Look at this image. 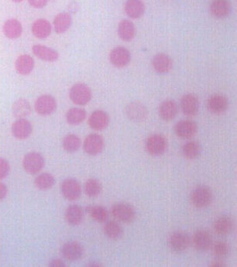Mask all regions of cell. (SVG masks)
<instances>
[{"instance_id": "obj_1", "label": "cell", "mask_w": 237, "mask_h": 267, "mask_svg": "<svg viewBox=\"0 0 237 267\" xmlns=\"http://www.w3.org/2000/svg\"><path fill=\"white\" fill-rule=\"evenodd\" d=\"M168 148L167 139L161 134H154L147 138L145 143V148L148 154L154 157L165 154Z\"/></svg>"}, {"instance_id": "obj_2", "label": "cell", "mask_w": 237, "mask_h": 267, "mask_svg": "<svg viewBox=\"0 0 237 267\" xmlns=\"http://www.w3.org/2000/svg\"><path fill=\"white\" fill-rule=\"evenodd\" d=\"M111 212L115 219L125 224H131L136 218L135 209L128 203H116L111 207Z\"/></svg>"}, {"instance_id": "obj_3", "label": "cell", "mask_w": 237, "mask_h": 267, "mask_svg": "<svg viewBox=\"0 0 237 267\" xmlns=\"http://www.w3.org/2000/svg\"><path fill=\"white\" fill-rule=\"evenodd\" d=\"M213 201V192L206 186H199L193 189L191 193V202L198 209L207 208Z\"/></svg>"}, {"instance_id": "obj_4", "label": "cell", "mask_w": 237, "mask_h": 267, "mask_svg": "<svg viewBox=\"0 0 237 267\" xmlns=\"http://www.w3.org/2000/svg\"><path fill=\"white\" fill-rule=\"evenodd\" d=\"M69 98L78 106H85L91 100V89L85 83H76L69 90Z\"/></svg>"}, {"instance_id": "obj_5", "label": "cell", "mask_w": 237, "mask_h": 267, "mask_svg": "<svg viewBox=\"0 0 237 267\" xmlns=\"http://www.w3.org/2000/svg\"><path fill=\"white\" fill-rule=\"evenodd\" d=\"M125 115L134 122H142L147 118L148 109L140 102H132L125 107Z\"/></svg>"}, {"instance_id": "obj_6", "label": "cell", "mask_w": 237, "mask_h": 267, "mask_svg": "<svg viewBox=\"0 0 237 267\" xmlns=\"http://www.w3.org/2000/svg\"><path fill=\"white\" fill-rule=\"evenodd\" d=\"M191 240L188 233L181 230H176L170 235L169 244L170 248L176 253L185 251L189 247Z\"/></svg>"}, {"instance_id": "obj_7", "label": "cell", "mask_w": 237, "mask_h": 267, "mask_svg": "<svg viewBox=\"0 0 237 267\" xmlns=\"http://www.w3.org/2000/svg\"><path fill=\"white\" fill-rule=\"evenodd\" d=\"M45 163V159L40 154L29 153L24 157L23 168L28 174H36L43 169Z\"/></svg>"}, {"instance_id": "obj_8", "label": "cell", "mask_w": 237, "mask_h": 267, "mask_svg": "<svg viewBox=\"0 0 237 267\" xmlns=\"http://www.w3.org/2000/svg\"><path fill=\"white\" fill-rule=\"evenodd\" d=\"M105 146L104 139L97 134H92L84 141V151L89 155L96 156L102 152Z\"/></svg>"}, {"instance_id": "obj_9", "label": "cell", "mask_w": 237, "mask_h": 267, "mask_svg": "<svg viewBox=\"0 0 237 267\" xmlns=\"http://www.w3.org/2000/svg\"><path fill=\"white\" fill-rule=\"evenodd\" d=\"M174 131L180 139H191L197 134L198 125L191 120H182L175 125Z\"/></svg>"}, {"instance_id": "obj_10", "label": "cell", "mask_w": 237, "mask_h": 267, "mask_svg": "<svg viewBox=\"0 0 237 267\" xmlns=\"http://www.w3.org/2000/svg\"><path fill=\"white\" fill-rule=\"evenodd\" d=\"M61 192L63 197L69 201H75L82 193L81 185L74 179H66L62 183Z\"/></svg>"}, {"instance_id": "obj_11", "label": "cell", "mask_w": 237, "mask_h": 267, "mask_svg": "<svg viewBox=\"0 0 237 267\" xmlns=\"http://www.w3.org/2000/svg\"><path fill=\"white\" fill-rule=\"evenodd\" d=\"M34 109L39 115H51L57 109V102L51 95H43L36 100Z\"/></svg>"}, {"instance_id": "obj_12", "label": "cell", "mask_w": 237, "mask_h": 267, "mask_svg": "<svg viewBox=\"0 0 237 267\" xmlns=\"http://www.w3.org/2000/svg\"><path fill=\"white\" fill-rule=\"evenodd\" d=\"M109 59L114 66L123 68L131 61V53L124 47H116L110 52Z\"/></svg>"}, {"instance_id": "obj_13", "label": "cell", "mask_w": 237, "mask_h": 267, "mask_svg": "<svg viewBox=\"0 0 237 267\" xmlns=\"http://www.w3.org/2000/svg\"><path fill=\"white\" fill-rule=\"evenodd\" d=\"M181 109L186 116L193 117L199 111V100L194 94H186L182 96L180 102Z\"/></svg>"}, {"instance_id": "obj_14", "label": "cell", "mask_w": 237, "mask_h": 267, "mask_svg": "<svg viewBox=\"0 0 237 267\" xmlns=\"http://www.w3.org/2000/svg\"><path fill=\"white\" fill-rule=\"evenodd\" d=\"M208 109L214 115H221L228 109V100L221 94H214L208 100Z\"/></svg>"}, {"instance_id": "obj_15", "label": "cell", "mask_w": 237, "mask_h": 267, "mask_svg": "<svg viewBox=\"0 0 237 267\" xmlns=\"http://www.w3.org/2000/svg\"><path fill=\"white\" fill-rule=\"evenodd\" d=\"M13 136L19 140L28 139L32 132V125L30 121L25 118H19L12 126Z\"/></svg>"}, {"instance_id": "obj_16", "label": "cell", "mask_w": 237, "mask_h": 267, "mask_svg": "<svg viewBox=\"0 0 237 267\" xmlns=\"http://www.w3.org/2000/svg\"><path fill=\"white\" fill-rule=\"evenodd\" d=\"M152 65L155 72L158 74H166L171 71L173 63L170 56L161 53L154 56L152 60Z\"/></svg>"}, {"instance_id": "obj_17", "label": "cell", "mask_w": 237, "mask_h": 267, "mask_svg": "<svg viewBox=\"0 0 237 267\" xmlns=\"http://www.w3.org/2000/svg\"><path fill=\"white\" fill-rule=\"evenodd\" d=\"M62 254L69 261H76L84 255V247L80 243L69 241L62 247Z\"/></svg>"}, {"instance_id": "obj_18", "label": "cell", "mask_w": 237, "mask_h": 267, "mask_svg": "<svg viewBox=\"0 0 237 267\" xmlns=\"http://www.w3.org/2000/svg\"><path fill=\"white\" fill-rule=\"evenodd\" d=\"M192 241L194 247L199 251H207L212 245V236L206 230H197L194 233Z\"/></svg>"}, {"instance_id": "obj_19", "label": "cell", "mask_w": 237, "mask_h": 267, "mask_svg": "<svg viewBox=\"0 0 237 267\" xmlns=\"http://www.w3.org/2000/svg\"><path fill=\"white\" fill-rule=\"evenodd\" d=\"M109 124V116L103 110L93 112L89 118V125L95 130H102L106 128Z\"/></svg>"}, {"instance_id": "obj_20", "label": "cell", "mask_w": 237, "mask_h": 267, "mask_svg": "<svg viewBox=\"0 0 237 267\" xmlns=\"http://www.w3.org/2000/svg\"><path fill=\"white\" fill-rule=\"evenodd\" d=\"M179 112L177 103L172 99H167L161 103L159 107V115L164 121H170L174 119Z\"/></svg>"}, {"instance_id": "obj_21", "label": "cell", "mask_w": 237, "mask_h": 267, "mask_svg": "<svg viewBox=\"0 0 237 267\" xmlns=\"http://www.w3.org/2000/svg\"><path fill=\"white\" fill-rule=\"evenodd\" d=\"M210 11L217 19L227 17L231 12L230 3L228 0H214L210 7Z\"/></svg>"}, {"instance_id": "obj_22", "label": "cell", "mask_w": 237, "mask_h": 267, "mask_svg": "<svg viewBox=\"0 0 237 267\" xmlns=\"http://www.w3.org/2000/svg\"><path fill=\"white\" fill-rule=\"evenodd\" d=\"M125 11L131 19H139L144 14V4L142 0H128L125 3Z\"/></svg>"}, {"instance_id": "obj_23", "label": "cell", "mask_w": 237, "mask_h": 267, "mask_svg": "<svg viewBox=\"0 0 237 267\" xmlns=\"http://www.w3.org/2000/svg\"><path fill=\"white\" fill-rule=\"evenodd\" d=\"M84 210L81 206L72 205L69 206L65 212V218L68 224L72 226L78 225L84 220Z\"/></svg>"}, {"instance_id": "obj_24", "label": "cell", "mask_w": 237, "mask_h": 267, "mask_svg": "<svg viewBox=\"0 0 237 267\" xmlns=\"http://www.w3.org/2000/svg\"><path fill=\"white\" fill-rule=\"evenodd\" d=\"M117 34L120 39L125 42H131L134 39L136 35V28L134 23L126 19L121 21L117 27Z\"/></svg>"}, {"instance_id": "obj_25", "label": "cell", "mask_w": 237, "mask_h": 267, "mask_svg": "<svg viewBox=\"0 0 237 267\" xmlns=\"http://www.w3.org/2000/svg\"><path fill=\"white\" fill-rule=\"evenodd\" d=\"M233 228L232 220L227 215H223L216 220L214 224V230L217 235L225 236L232 232Z\"/></svg>"}, {"instance_id": "obj_26", "label": "cell", "mask_w": 237, "mask_h": 267, "mask_svg": "<svg viewBox=\"0 0 237 267\" xmlns=\"http://www.w3.org/2000/svg\"><path fill=\"white\" fill-rule=\"evenodd\" d=\"M33 54L41 60L45 61L54 62L58 59L59 54L52 48L43 45H34L32 48Z\"/></svg>"}, {"instance_id": "obj_27", "label": "cell", "mask_w": 237, "mask_h": 267, "mask_svg": "<svg viewBox=\"0 0 237 267\" xmlns=\"http://www.w3.org/2000/svg\"><path fill=\"white\" fill-rule=\"evenodd\" d=\"M31 30L37 39H47L51 33V25L46 19H37L33 23Z\"/></svg>"}, {"instance_id": "obj_28", "label": "cell", "mask_w": 237, "mask_h": 267, "mask_svg": "<svg viewBox=\"0 0 237 267\" xmlns=\"http://www.w3.org/2000/svg\"><path fill=\"white\" fill-rule=\"evenodd\" d=\"M34 61L31 56L23 54L18 57L16 61V71L21 75H28L32 71Z\"/></svg>"}, {"instance_id": "obj_29", "label": "cell", "mask_w": 237, "mask_h": 267, "mask_svg": "<svg viewBox=\"0 0 237 267\" xmlns=\"http://www.w3.org/2000/svg\"><path fill=\"white\" fill-rule=\"evenodd\" d=\"M4 32L10 39H16L20 37L22 33V26L16 19H9L4 25Z\"/></svg>"}, {"instance_id": "obj_30", "label": "cell", "mask_w": 237, "mask_h": 267, "mask_svg": "<svg viewBox=\"0 0 237 267\" xmlns=\"http://www.w3.org/2000/svg\"><path fill=\"white\" fill-rule=\"evenodd\" d=\"M71 24H72V18L69 13H60L54 19V30L57 34H63L69 29Z\"/></svg>"}, {"instance_id": "obj_31", "label": "cell", "mask_w": 237, "mask_h": 267, "mask_svg": "<svg viewBox=\"0 0 237 267\" xmlns=\"http://www.w3.org/2000/svg\"><path fill=\"white\" fill-rule=\"evenodd\" d=\"M31 108L26 99L20 98L15 102L13 106V114L16 118H25L31 115Z\"/></svg>"}, {"instance_id": "obj_32", "label": "cell", "mask_w": 237, "mask_h": 267, "mask_svg": "<svg viewBox=\"0 0 237 267\" xmlns=\"http://www.w3.org/2000/svg\"><path fill=\"white\" fill-rule=\"evenodd\" d=\"M87 118V112L81 108H72L66 114V121L71 125L81 124Z\"/></svg>"}, {"instance_id": "obj_33", "label": "cell", "mask_w": 237, "mask_h": 267, "mask_svg": "<svg viewBox=\"0 0 237 267\" xmlns=\"http://www.w3.org/2000/svg\"><path fill=\"white\" fill-rule=\"evenodd\" d=\"M202 152V147L197 142H189L182 146V153L188 160H194L199 157Z\"/></svg>"}, {"instance_id": "obj_34", "label": "cell", "mask_w": 237, "mask_h": 267, "mask_svg": "<svg viewBox=\"0 0 237 267\" xmlns=\"http://www.w3.org/2000/svg\"><path fill=\"white\" fill-rule=\"evenodd\" d=\"M104 233L111 240H118L123 236L124 230L122 226L116 221H108L104 227Z\"/></svg>"}, {"instance_id": "obj_35", "label": "cell", "mask_w": 237, "mask_h": 267, "mask_svg": "<svg viewBox=\"0 0 237 267\" xmlns=\"http://www.w3.org/2000/svg\"><path fill=\"white\" fill-rule=\"evenodd\" d=\"M87 212L93 220L99 223H103L108 220V212L105 208L100 206H91L87 208Z\"/></svg>"}, {"instance_id": "obj_36", "label": "cell", "mask_w": 237, "mask_h": 267, "mask_svg": "<svg viewBox=\"0 0 237 267\" xmlns=\"http://www.w3.org/2000/svg\"><path fill=\"white\" fill-rule=\"evenodd\" d=\"M34 184L36 187L41 190H48L55 184V179L51 174L45 173V174H41L35 179Z\"/></svg>"}, {"instance_id": "obj_37", "label": "cell", "mask_w": 237, "mask_h": 267, "mask_svg": "<svg viewBox=\"0 0 237 267\" xmlns=\"http://www.w3.org/2000/svg\"><path fill=\"white\" fill-rule=\"evenodd\" d=\"M81 146V140L75 135H68L63 139V149L68 153H74L78 151Z\"/></svg>"}, {"instance_id": "obj_38", "label": "cell", "mask_w": 237, "mask_h": 267, "mask_svg": "<svg viewBox=\"0 0 237 267\" xmlns=\"http://www.w3.org/2000/svg\"><path fill=\"white\" fill-rule=\"evenodd\" d=\"M102 186L100 182L96 179H90L87 180L84 186L86 194L91 198H96L100 195L102 192Z\"/></svg>"}, {"instance_id": "obj_39", "label": "cell", "mask_w": 237, "mask_h": 267, "mask_svg": "<svg viewBox=\"0 0 237 267\" xmlns=\"http://www.w3.org/2000/svg\"><path fill=\"white\" fill-rule=\"evenodd\" d=\"M213 253L219 259L226 257L229 253V247L224 241H218L213 246Z\"/></svg>"}, {"instance_id": "obj_40", "label": "cell", "mask_w": 237, "mask_h": 267, "mask_svg": "<svg viewBox=\"0 0 237 267\" xmlns=\"http://www.w3.org/2000/svg\"><path fill=\"white\" fill-rule=\"evenodd\" d=\"M10 163L5 159L0 158V180L6 178L10 174Z\"/></svg>"}, {"instance_id": "obj_41", "label": "cell", "mask_w": 237, "mask_h": 267, "mask_svg": "<svg viewBox=\"0 0 237 267\" xmlns=\"http://www.w3.org/2000/svg\"><path fill=\"white\" fill-rule=\"evenodd\" d=\"M30 5L36 9H42L48 4V0H28Z\"/></svg>"}, {"instance_id": "obj_42", "label": "cell", "mask_w": 237, "mask_h": 267, "mask_svg": "<svg viewBox=\"0 0 237 267\" xmlns=\"http://www.w3.org/2000/svg\"><path fill=\"white\" fill-rule=\"evenodd\" d=\"M49 265L50 266H51V267H65L66 266V265H65L64 262H63V261H62L61 259H53V260H51V262H50Z\"/></svg>"}, {"instance_id": "obj_43", "label": "cell", "mask_w": 237, "mask_h": 267, "mask_svg": "<svg viewBox=\"0 0 237 267\" xmlns=\"http://www.w3.org/2000/svg\"><path fill=\"white\" fill-rule=\"evenodd\" d=\"M7 195V187L4 183H0V201L4 199Z\"/></svg>"}, {"instance_id": "obj_44", "label": "cell", "mask_w": 237, "mask_h": 267, "mask_svg": "<svg viewBox=\"0 0 237 267\" xmlns=\"http://www.w3.org/2000/svg\"><path fill=\"white\" fill-rule=\"evenodd\" d=\"M210 266L211 267H226V265L223 262V261L218 259V260L214 261V262H211Z\"/></svg>"}, {"instance_id": "obj_45", "label": "cell", "mask_w": 237, "mask_h": 267, "mask_svg": "<svg viewBox=\"0 0 237 267\" xmlns=\"http://www.w3.org/2000/svg\"><path fill=\"white\" fill-rule=\"evenodd\" d=\"M93 264H92V263H90L89 264V266H93V267H95V266H96V267H98V266H102V264H99V262H93Z\"/></svg>"}, {"instance_id": "obj_46", "label": "cell", "mask_w": 237, "mask_h": 267, "mask_svg": "<svg viewBox=\"0 0 237 267\" xmlns=\"http://www.w3.org/2000/svg\"><path fill=\"white\" fill-rule=\"evenodd\" d=\"M13 2H15V3H21V2H22V1H23V0H13Z\"/></svg>"}]
</instances>
